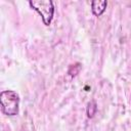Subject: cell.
I'll list each match as a JSON object with an SVG mask.
<instances>
[{"instance_id": "obj_4", "label": "cell", "mask_w": 131, "mask_h": 131, "mask_svg": "<svg viewBox=\"0 0 131 131\" xmlns=\"http://www.w3.org/2000/svg\"><path fill=\"white\" fill-rule=\"evenodd\" d=\"M95 111H96V104H95V102L94 101H90L88 103V107H87V116L89 118H92L93 115H94V113H95Z\"/></svg>"}, {"instance_id": "obj_1", "label": "cell", "mask_w": 131, "mask_h": 131, "mask_svg": "<svg viewBox=\"0 0 131 131\" xmlns=\"http://www.w3.org/2000/svg\"><path fill=\"white\" fill-rule=\"evenodd\" d=\"M1 112L9 117L16 116L19 111V95L13 90H4L0 93Z\"/></svg>"}, {"instance_id": "obj_3", "label": "cell", "mask_w": 131, "mask_h": 131, "mask_svg": "<svg viewBox=\"0 0 131 131\" xmlns=\"http://www.w3.org/2000/svg\"><path fill=\"white\" fill-rule=\"evenodd\" d=\"M107 6V1L103 0V1H92L91 2V10H92V13L95 15V16H100L104 11H105V8Z\"/></svg>"}, {"instance_id": "obj_2", "label": "cell", "mask_w": 131, "mask_h": 131, "mask_svg": "<svg viewBox=\"0 0 131 131\" xmlns=\"http://www.w3.org/2000/svg\"><path fill=\"white\" fill-rule=\"evenodd\" d=\"M29 5L41 15L45 26H49L51 24V20L54 14V5L51 0L30 1Z\"/></svg>"}]
</instances>
